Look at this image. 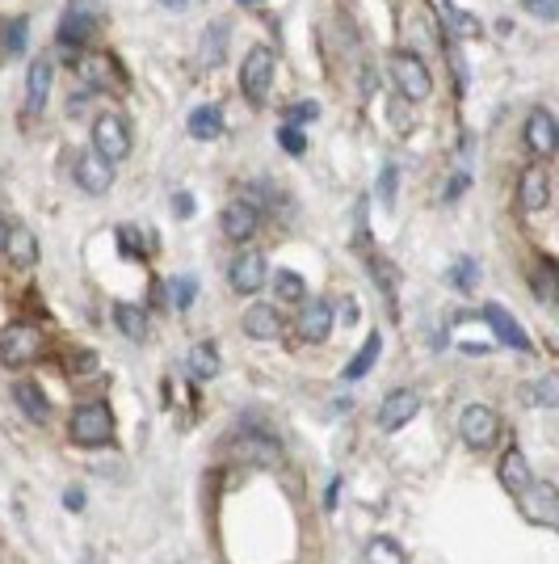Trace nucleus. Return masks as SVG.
Wrapping results in <instances>:
<instances>
[{"mask_svg":"<svg viewBox=\"0 0 559 564\" xmlns=\"http://www.w3.org/2000/svg\"><path fill=\"white\" fill-rule=\"evenodd\" d=\"M42 350H47V337L30 320H17V324L0 329V367H13V371L30 367L34 358H42Z\"/></svg>","mask_w":559,"mask_h":564,"instance_id":"f257e3e1","label":"nucleus"},{"mask_svg":"<svg viewBox=\"0 0 559 564\" xmlns=\"http://www.w3.org/2000/svg\"><path fill=\"white\" fill-rule=\"evenodd\" d=\"M68 434L76 446H106L114 438V413L106 400H89L68 418Z\"/></svg>","mask_w":559,"mask_h":564,"instance_id":"f03ea898","label":"nucleus"},{"mask_svg":"<svg viewBox=\"0 0 559 564\" xmlns=\"http://www.w3.org/2000/svg\"><path fill=\"white\" fill-rule=\"evenodd\" d=\"M391 76H396V85L408 101H425L429 89H433V76H429L425 60L416 51H396L391 55Z\"/></svg>","mask_w":559,"mask_h":564,"instance_id":"7ed1b4c3","label":"nucleus"},{"mask_svg":"<svg viewBox=\"0 0 559 564\" xmlns=\"http://www.w3.org/2000/svg\"><path fill=\"white\" fill-rule=\"evenodd\" d=\"M497 429H500V418L497 409L488 405H467L459 413V438L471 446V451H488L492 442H497Z\"/></svg>","mask_w":559,"mask_h":564,"instance_id":"20e7f679","label":"nucleus"},{"mask_svg":"<svg viewBox=\"0 0 559 564\" xmlns=\"http://www.w3.org/2000/svg\"><path fill=\"white\" fill-rule=\"evenodd\" d=\"M269 85H274V51L269 47H253L240 63V89L248 101H266Z\"/></svg>","mask_w":559,"mask_h":564,"instance_id":"39448f33","label":"nucleus"},{"mask_svg":"<svg viewBox=\"0 0 559 564\" xmlns=\"http://www.w3.org/2000/svg\"><path fill=\"white\" fill-rule=\"evenodd\" d=\"M72 177H76V185H80L85 194H106V190L114 185V160H106L98 147H85V152L76 156V164H72Z\"/></svg>","mask_w":559,"mask_h":564,"instance_id":"423d86ee","label":"nucleus"},{"mask_svg":"<svg viewBox=\"0 0 559 564\" xmlns=\"http://www.w3.org/2000/svg\"><path fill=\"white\" fill-rule=\"evenodd\" d=\"M421 413V392L416 388H396V392L383 396V405H378V426L387 429H404L408 421Z\"/></svg>","mask_w":559,"mask_h":564,"instance_id":"0eeeda50","label":"nucleus"},{"mask_svg":"<svg viewBox=\"0 0 559 564\" xmlns=\"http://www.w3.org/2000/svg\"><path fill=\"white\" fill-rule=\"evenodd\" d=\"M93 147H98L106 160H122L131 152V131L122 123L118 114H98V123H93Z\"/></svg>","mask_w":559,"mask_h":564,"instance_id":"6e6552de","label":"nucleus"},{"mask_svg":"<svg viewBox=\"0 0 559 564\" xmlns=\"http://www.w3.org/2000/svg\"><path fill=\"white\" fill-rule=\"evenodd\" d=\"M294 329H299V337L312 345L329 342L332 333V304L329 299H303L299 304V316H294Z\"/></svg>","mask_w":559,"mask_h":564,"instance_id":"1a4fd4ad","label":"nucleus"},{"mask_svg":"<svg viewBox=\"0 0 559 564\" xmlns=\"http://www.w3.org/2000/svg\"><path fill=\"white\" fill-rule=\"evenodd\" d=\"M526 147H530L535 156H551L559 147V127L547 106H535V110L526 114Z\"/></svg>","mask_w":559,"mask_h":564,"instance_id":"9d476101","label":"nucleus"},{"mask_svg":"<svg viewBox=\"0 0 559 564\" xmlns=\"http://www.w3.org/2000/svg\"><path fill=\"white\" fill-rule=\"evenodd\" d=\"M228 278H231V291L236 295H256L269 278V266H266V258H261L256 249H248V253H240V258L231 261Z\"/></svg>","mask_w":559,"mask_h":564,"instance_id":"9b49d317","label":"nucleus"},{"mask_svg":"<svg viewBox=\"0 0 559 564\" xmlns=\"http://www.w3.org/2000/svg\"><path fill=\"white\" fill-rule=\"evenodd\" d=\"M93 9H89L85 0H72L68 5V13H63V22H60V42L68 51H80L89 47V34H93Z\"/></svg>","mask_w":559,"mask_h":564,"instance_id":"f8f14e48","label":"nucleus"},{"mask_svg":"<svg viewBox=\"0 0 559 564\" xmlns=\"http://www.w3.org/2000/svg\"><path fill=\"white\" fill-rule=\"evenodd\" d=\"M484 320H488V329L497 333V337L509 345V350H517V354H530V333H526L522 324H517V320H513L500 304H488L484 307Z\"/></svg>","mask_w":559,"mask_h":564,"instance_id":"ddd939ff","label":"nucleus"},{"mask_svg":"<svg viewBox=\"0 0 559 564\" xmlns=\"http://www.w3.org/2000/svg\"><path fill=\"white\" fill-rule=\"evenodd\" d=\"M500 484L513 493V497H522L530 484H535V472H530V459H526V451H517V446H509V451L500 455V467H497Z\"/></svg>","mask_w":559,"mask_h":564,"instance_id":"4468645a","label":"nucleus"},{"mask_svg":"<svg viewBox=\"0 0 559 564\" xmlns=\"http://www.w3.org/2000/svg\"><path fill=\"white\" fill-rule=\"evenodd\" d=\"M231 451H236V459H244V464H256V467H278L282 464L278 438H256V434H244V438L231 442Z\"/></svg>","mask_w":559,"mask_h":564,"instance_id":"2eb2a0df","label":"nucleus"},{"mask_svg":"<svg viewBox=\"0 0 559 564\" xmlns=\"http://www.w3.org/2000/svg\"><path fill=\"white\" fill-rule=\"evenodd\" d=\"M517 198H522L526 211H543L551 202V177L543 164H530V169L517 177Z\"/></svg>","mask_w":559,"mask_h":564,"instance_id":"dca6fc26","label":"nucleus"},{"mask_svg":"<svg viewBox=\"0 0 559 564\" xmlns=\"http://www.w3.org/2000/svg\"><path fill=\"white\" fill-rule=\"evenodd\" d=\"M240 329L248 333L253 342H274V337L282 333V316H278V312H274L269 304H253V307H248V312L240 316Z\"/></svg>","mask_w":559,"mask_h":564,"instance_id":"f3484780","label":"nucleus"},{"mask_svg":"<svg viewBox=\"0 0 559 564\" xmlns=\"http://www.w3.org/2000/svg\"><path fill=\"white\" fill-rule=\"evenodd\" d=\"M13 400H17V409H22V418H30V421H51V400H47V392L38 388L34 380H17L13 383Z\"/></svg>","mask_w":559,"mask_h":564,"instance_id":"a211bd4d","label":"nucleus"},{"mask_svg":"<svg viewBox=\"0 0 559 564\" xmlns=\"http://www.w3.org/2000/svg\"><path fill=\"white\" fill-rule=\"evenodd\" d=\"M256 220H261V211H256L253 202H231V207H223V215H219L228 240H248V236L256 232Z\"/></svg>","mask_w":559,"mask_h":564,"instance_id":"6ab92c4d","label":"nucleus"},{"mask_svg":"<svg viewBox=\"0 0 559 564\" xmlns=\"http://www.w3.org/2000/svg\"><path fill=\"white\" fill-rule=\"evenodd\" d=\"M522 510L535 522H543V527H555L559 514H555V484H530V489L522 493Z\"/></svg>","mask_w":559,"mask_h":564,"instance_id":"aec40b11","label":"nucleus"},{"mask_svg":"<svg viewBox=\"0 0 559 564\" xmlns=\"http://www.w3.org/2000/svg\"><path fill=\"white\" fill-rule=\"evenodd\" d=\"M47 93H51V63L34 60L30 63V72H25V114H42Z\"/></svg>","mask_w":559,"mask_h":564,"instance_id":"412c9836","label":"nucleus"},{"mask_svg":"<svg viewBox=\"0 0 559 564\" xmlns=\"http://www.w3.org/2000/svg\"><path fill=\"white\" fill-rule=\"evenodd\" d=\"M185 371H190V380H198V383L215 380V375H219V350H215V342H198V345H190Z\"/></svg>","mask_w":559,"mask_h":564,"instance_id":"4be33fe9","label":"nucleus"},{"mask_svg":"<svg viewBox=\"0 0 559 564\" xmlns=\"http://www.w3.org/2000/svg\"><path fill=\"white\" fill-rule=\"evenodd\" d=\"M5 253H9L17 266H34V261H38V240H34V232H30L25 223L9 228V236H5Z\"/></svg>","mask_w":559,"mask_h":564,"instance_id":"5701e85b","label":"nucleus"},{"mask_svg":"<svg viewBox=\"0 0 559 564\" xmlns=\"http://www.w3.org/2000/svg\"><path fill=\"white\" fill-rule=\"evenodd\" d=\"M378 354H383V337H378V333H370V337H366V345H362V350H358V354H353L349 362H345V371H340V380H345V383L362 380L366 371H370V367H375V362H378Z\"/></svg>","mask_w":559,"mask_h":564,"instance_id":"b1692460","label":"nucleus"},{"mask_svg":"<svg viewBox=\"0 0 559 564\" xmlns=\"http://www.w3.org/2000/svg\"><path fill=\"white\" fill-rule=\"evenodd\" d=\"M219 131H223L219 106H198V110H190V136L194 139H215Z\"/></svg>","mask_w":559,"mask_h":564,"instance_id":"393cba45","label":"nucleus"},{"mask_svg":"<svg viewBox=\"0 0 559 564\" xmlns=\"http://www.w3.org/2000/svg\"><path fill=\"white\" fill-rule=\"evenodd\" d=\"M274 295H278V304H286V307H299L307 299V282H303V274H294V270H278L274 274Z\"/></svg>","mask_w":559,"mask_h":564,"instance_id":"a878e982","label":"nucleus"},{"mask_svg":"<svg viewBox=\"0 0 559 564\" xmlns=\"http://www.w3.org/2000/svg\"><path fill=\"white\" fill-rule=\"evenodd\" d=\"M114 324H118V333H126L131 342H144L147 337V316H144V307H135V304L114 307Z\"/></svg>","mask_w":559,"mask_h":564,"instance_id":"bb28decb","label":"nucleus"},{"mask_svg":"<svg viewBox=\"0 0 559 564\" xmlns=\"http://www.w3.org/2000/svg\"><path fill=\"white\" fill-rule=\"evenodd\" d=\"M366 564H408L404 560V548L391 535H375V540L366 543V552H362Z\"/></svg>","mask_w":559,"mask_h":564,"instance_id":"cd10ccee","label":"nucleus"},{"mask_svg":"<svg viewBox=\"0 0 559 564\" xmlns=\"http://www.w3.org/2000/svg\"><path fill=\"white\" fill-rule=\"evenodd\" d=\"M223 55H228V30L215 22L207 34H202V63L215 68V63H223Z\"/></svg>","mask_w":559,"mask_h":564,"instance_id":"c85d7f7f","label":"nucleus"},{"mask_svg":"<svg viewBox=\"0 0 559 564\" xmlns=\"http://www.w3.org/2000/svg\"><path fill=\"white\" fill-rule=\"evenodd\" d=\"M25 34H30V22H25V17H9V22H0V51L13 55V51L25 42Z\"/></svg>","mask_w":559,"mask_h":564,"instance_id":"c756f323","label":"nucleus"},{"mask_svg":"<svg viewBox=\"0 0 559 564\" xmlns=\"http://www.w3.org/2000/svg\"><path fill=\"white\" fill-rule=\"evenodd\" d=\"M169 287H172V307H177V312H190V304L198 299V278L194 274H177Z\"/></svg>","mask_w":559,"mask_h":564,"instance_id":"7c9ffc66","label":"nucleus"},{"mask_svg":"<svg viewBox=\"0 0 559 564\" xmlns=\"http://www.w3.org/2000/svg\"><path fill=\"white\" fill-rule=\"evenodd\" d=\"M366 270H370V278L378 282V291H383V295H391V291H396V266H391L387 258H378V253H370V258H366Z\"/></svg>","mask_w":559,"mask_h":564,"instance_id":"2f4dec72","label":"nucleus"},{"mask_svg":"<svg viewBox=\"0 0 559 564\" xmlns=\"http://www.w3.org/2000/svg\"><path fill=\"white\" fill-rule=\"evenodd\" d=\"M522 400L526 405H555L559 400V388H555V380H535L530 388H522Z\"/></svg>","mask_w":559,"mask_h":564,"instance_id":"473e14b6","label":"nucleus"},{"mask_svg":"<svg viewBox=\"0 0 559 564\" xmlns=\"http://www.w3.org/2000/svg\"><path fill=\"white\" fill-rule=\"evenodd\" d=\"M118 249L126 253V258H144V253H147L144 232H139L135 223H122V228H118Z\"/></svg>","mask_w":559,"mask_h":564,"instance_id":"72a5a7b5","label":"nucleus"},{"mask_svg":"<svg viewBox=\"0 0 559 564\" xmlns=\"http://www.w3.org/2000/svg\"><path fill=\"white\" fill-rule=\"evenodd\" d=\"M446 282H450V287H462V291H467V287H475V261L471 258H459L446 270Z\"/></svg>","mask_w":559,"mask_h":564,"instance_id":"f704fd0d","label":"nucleus"},{"mask_svg":"<svg viewBox=\"0 0 559 564\" xmlns=\"http://www.w3.org/2000/svg\"><path fill=\"white\" fill-rule=\"evenodd\" d=\"M278 144L286 147L291 156H303V152H307V139H303V131H299L294 123H282L278 127Z\"/></svg>","mask_w":559,"mask_h":564,"instance_id":"c9c22d12","label":"nucleus"},{"mask_svg":"<svg viewBox=\"0 0 559 564\" xmlns=\"http://www.w3.org/2000/svg\"><path fill=\"white\" fill-rule=\"evenodd\" d=\"M396 164H383V173H378V198H383V207H391L396 202Z\"/></svg>","mask_w":559,"mask_h":564,"instance_id":"e433bc0d","label":"nucleus"},{"mask_svg":"<svg viewBox=\"0 0 559 564\" xmlns=\"http://www.w3.org/2000/svg\"><path fill=\"white\" fill-rule=\"evenodd\" d=\"M526 13H538L543 22H555L559 17V0H522Z\"/></svg>","mask_w":559,"mask_h":564,"instance_id":"4c0bfd02","label":"nucleus"},{"mask_svg":"<svg viewBox=\"0 0 559 564\" xmlns=\"http://www.w3.org/2000/svg\"><path fill=\"white\" fill-rule=\"evenodd\" d=\"M291 118H286V123H312V118H316V101H299V106H291Z\"/></svg>","mask_w":559,"mask_h":564,"instance_id":"58836bf2","label":"nucleus"},{"mask_svg":"<svg viewBox=\"0 0 559 564\" xmlns=\"http://www.w3.org/2000/svg\"><path fill=\"white\" fill-rule=\"evenodd\" d=\"M172 211H177L182 220H190V215H194V194H185V190H177V194H172Z\"/></svg>","mask_w":559,"mask_h":564,"instance_id":"ea45409f","label":"nucleus"},{"mask_svg":"<svg viewBox=\"0 0 559 564\" xmlns=\"http://www.w3.org/2000/svg\"><path fill=\"white\" fill-rule=\"evenodd\" d=\"M535 295L538 299H551V266H543V270L535 274Z\"/></svg>","mask_w":559,"mask_h":564,"instance_id":"a19ab883","label":"nucleus"},{"mask_svg":"<svg viewBox=\"0 0 559 564\" xmlns=\"http://www.w3.org/2000/svg\"><path fill=\"white\" fill-rule=\"evenodd\" d=\"M450 22H454V30H462V34H475V30H480L467 13H450Z\"/></svg>","mask_w":559,"mask_h":564,"instance_id":"79ce46f5","label":"nucleus"},{"mask_svg":"<svg viewBox=\"0 0 559 564\" xmlns=\"http://www.w3.org/2000/svg\"><path fill=\"white\" fill-rule=\"evenodd\" d=\"M462 190H467V173H454V177H450V185H446V198H459Z\"/></svg>","mask_w":559,"mask_h":564,"instance_id":"37998d69","label":"nucleus"},{"mask_svg":"<svg viewBox=\"0 0 559 564\" xmlns=\"http://www.w3.org/2000/svg\"><path fill=\"white\" fill-rule=\"evenodd\" d=\"M93 367H98V358L93 354H76L72 358V371H93Z\"/></svg>","mask_w":559,"mask_h":564,"instance_id":"c03bdc74","label":"nucleus"},{"mask_svg":"<svg viewBox=\"0 0 559 564\" xmlns=\"http://www.w3.org/2000/svg\"><path fill=\"white\" fill-rule=\"evenodd\" d=\"M63 502L72 505V510H80V505H85V493H80V489H72V493H68V497H63Z\"/></svg>","mask_w":559,"mask_h":564,"instance_id":"a18cd8bd","label":"nucleus"},{"mask_svg":"<svg viewBox=\"0 0 559 564\" xmlns=\"http://www.w3.org/2000/svg\"><path fill=\"white\" fill-rule=\"evenodd\" d=\"M5 236H9V228H5V220H0V249H5Z\"/></svg>","mask_w":559,"mask_h":564,"instance_id":"49530a36","label":"nucleus"},{"mask_svg":"<svg viewBox=\"0 0 559 564\" xmlns=\"http://www.w3.org/2000/svg\"><path fill=\"white\" fill-rule=\"evenodd\" d=\"M169 5H182V0H169Z\"/></svg>","mask_w":559,"mask_h":564,"instance_id":"de8ad7c7","label":"nucleus"}]
</instances>
